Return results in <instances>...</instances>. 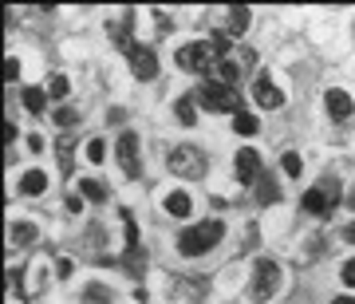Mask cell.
Masks as SVG:
<instances>
[{
	"label": "cell",
	"mask_w": 355,
	"mask_h": 304,
	"mask_svg": "<svg viewBox=\"0 0 355 304\" xmlns=\"http://www.w3.org/2000/svg\"><path fill=\"white\" fill-rule=\"evenodd\" d=\"M221 237H225V226H221L217 217H209V221H198L193 229H182L178 249H182L186 257H198V253H209Z\"/></svg>",
	"instance_id": "obj_1"
},
{
	"label": "cell",
	"mask_w": 355,
	"mask_h": 304,
	"mask_svg": "<svg viewBox=\"0 0 355 304\" xmlns=\"http://www.w3.org/2000/svg\"><path fill=\"white\" fill-rule=\"evenodd\" d=\"M198 103H202L205 111H214V115H221V111L241 115L245 111L241 99H237V91L229 87V83H217V79H205L202 87H198Z\"/></svg>",
	"instance_id": "obj_2"
},
{
	"label": "cell",
	"mask_w": 355,
	"mask_h": 304,
	"mask_svg": "<svg viewBox=\"0 0 355 304\" xmlns=\"http://www.w3.org/2000/svg\"><path fill=\"white\" fill-rule=\"evenodd\" d=\"M336 205H340V182L336 178H320L316 186L304 194V210L312 217H328Z\"/></svg>",
	"instance_id": "obj_3"
},
{
	"label": "cell",
	"mask_w": 355,
	"mask_h": 304,
	"mask_svg": "<svg viewBox=\"0 0 355 304\" xmlns=\"http://www.w3.org/2000/svg\"><path fill=\"white\" fill-rule=\"evenodd\" d=\"M166 166H170L178 178H202L205 174V154L198 151V146H190V142H182V146L170 151V162Z\"/></svg>",
	"instance_id": "obj_4"
},
{
	"label": "cell",
	"mask_w": 355,
	"mask_h": 304,
	"mask_svg": "<svg viewBox=\"0 0 355 304\" xmlns=\"http://www.w3.org/2000/svg\"><path fill=\"white\" fill-rule=\"evenodd\" d=\"M277 289H280V265L261 257L253 269V296L257 301H268V296H277Z\"/></svg>",
	"instance_id": "obj_5"
},
{
	"label": "cell",
	"mask_w": 355,
	"mask_h": 304,
	"mask_svg": "<svg viewBox=\"0 0 355 304\" xmlns=\"http://www.w3.org/2000/svg\"><path fill=\"white\" fill-rule=\"evenodd\" d=\"M233 174H237V182H245V186H257V178L265 174V170H261V154H257L253 146H241L237 158H233Z\"/></svg>",
	"instance_id": "obj_6"
},
{
	"label": "cell",
	"mask_w": 355,
	"mask_h": 304,
	"mask_svg": "<svg viewBox=\"0 0 355 304\" xmlns=\"http://www.w3.org/2000/svg\"><path fill=\"white\" fill-rule=\"evenodd\" d=\"M127 64H130V71H135V79H142V83H150V79L158 76V56H154L150 48H142V44H135V48L127 51Z\"/></svg>",
	"instance_id": "obj_7"
},
{
	"label": "cell",
	"mask_w": 355,
	"mask_h": 304,
	"mask_svg": "<svg viewBox=\"0 0 355 304\" xmlns=\"http://www.w3.org/2000/svg\"><path fill=\"white\" fill-rule=\"evenodd\" d=\"M253 99L261 103L265 111H277V107H284V91H280L277 83H272V79L261 71V76L253 79Z\"/></svg>",
	"instance_id": "obj_8"
},
{
	"label": "cell",
	"mask_w": 355,
	"mask_h": 304,
	"mask_svg": "<svg viewBox=\"0 0 355 304\" xmlns=\"http://www.w3.org/2000/svg\"><path fill=\"white\" fill-rule=\"evenodd\" d=\"M119 162L130 178H139V135L135 130H123L119 135Z\"/></svg>",
	"instance_id": "obj_9"
},
{
	"label": "cell",
	"mask_w": 355,
	"mask_h": 304,
	"mask_svg": "<svg viewBox=\"0 0 355 304\" xmlns=\"http://www.w3.org/2000/svg\"><path fill=\"white\" fill-rule=\"evenodd\" d=\"M324 103H328V115L336 119V123L352 119V111H355V99L347 95V91H340V87H331L328 95H324Z\"/></svg>",
	"instance_id": "obj_10"
},
{
	"label": "cell",
	"mask_w": 355,
	"mask_h": 304,
	"mask_svg": "<svg viewBox=\"0 0 355 304\" xmlns=\"http://www.w3.org/2000/svg\"><path fill=\"white\" fill-rule=\"evenodd\" d=\"M190 210H193V202H190V194L186 190H170L166 194V214L170 217H190Z\"/></svg>",
	"instance_id": "obj_11"
},
{
	"label": "cell",
	"mask_w": 355,
	"mask_h": 304,
	"mask_svg": "<svg viewBox=\"0 0 355 304\" xmlns=\"http://www.w3.org/2000/svg\"><path fill=\"white\" fill-rule=\"evenodd\" d=\"M44 190H48V174H44V170H28V174L20 178V194H28V198H40Z\"/></svg>",
	"instance_id": "obj_12"
},
{
	"label": "cell",
	"mask_w": 355,
	"mask_h": 304,
	"mask_svg": "<svg viewBox=\"0 0 355 304\" xmlns=\"http://www.w3.org/2000/svg\"><path fill=\"white\" fill-rule=\"evenodd\" d=\"M257 202H261V205L280 202V190H277V182H272V174H261V178H257Z\"/></svg>",
	"instance_id": "obj_13"
},
{
	"label": "cell",
	"mask_w": 355,
	"mask_h": 304,
	"mask_svg": "<svg viewBox=\"0 0 355 304\" xmlns=\"http://www.w3.org/2000/svg\"><path fill=\"white\" fill-rule=\"evenodd\" d=\"M123 265H127V273L142 277V269H146V253H142L139 245H127V253H123Z\"/></svg>",
	"instance_id": "obj_14"
},
{
	"label": "cell",
	"mask_w": 355,
	"mask_h": 304,
	"mask_svg": "<svg viewBox=\"0 0 355 304\" xmlns=\"http://www.w3.org/2000/svg\"><path fill=\"white\" fill-rule=\"evenodd\" d=\"M245 28H249V8H245V4L229 8V36H241Z\"/></svg>",
	"instance_id": "obj_15"
},
{
	"label": "cell",
	"mask_w": 355,
	"mask_h": 304,
	"mask_svg": "<svg viewBox=\"0 0 355 304\" xmlns=\"http://www.w3.org/2000/svg\"><path fill=\"white\" fill-rule=\"evenodd\" d=\"M79 194L91 198V202H103V198H107V182H99V178H83V182H79Z\"/></svg>",
	"instance_id": "obj_16"
},
{
	"label": "cell",
	"mask_w": 355,
	"mask_h": 304,
	"mask_svg": "<svg viewBox=\"0 0 355 304\" xmlns=\"http://www.w3.org/2000/svg\"><path fill=\"white\" fill-rule=\"evenodd\" d=\"M174 115H178V123H186V127H193V99L190 95H178V103H174Z\"/></svg>",
	"instance_id": "obj_17"
},
{
	"label": "cell",
	"mask_w": 355,
	"mask_h": 304,
	"mask_svg": "<svg viewBox=\"0 0 355 304\" xmlns=\"http://www.w3.org/2000/svg\"><path fill=\"white\" fill-rule=\"evenodd\" d=\"M24 107L28 111H44V103H48V91H40V87H24Z\"/></svg>",
	"instance_id": "obj_18"
},
{
	"label": "cell",
	"mask_w": 355,
	"mask_h": 304,
	"mask_svg": "<svg viewBox=\"0 0 355 304\" xmlns=\"http://www.w3.org/2000/svg\"><path fill=\"white\" fill-rule=\"evenodd\" d=\"M71 154H76V135H60V166L71 170Z\"/></svg>",
	"instance_id": "obj_19"
},
{
	"label": "cell",
	"mask_w": 355,
	"mask_h": 304,
	"mask_svg": "<svg viewBox=\"0 0 355 304\" xmlns=\"http://www.w3.org/2000/svg\"><path fill=\"white\" fill-rule=\"evenodd\" d=\"M36 241V229L28 226V221H16L12 226V245H32Z\"/></svg>",
	"instance_id": "obj_20"
},
{
	"label": "cell",
	"mask_w": 355,
	"mask_h": 304,
	"mask_svg": "<svg viewBox=\"0 0 355 304\" xmlns=\"http://www.w3.org/2000/svg\"><path fill=\"white\" fill-rule=\"evenodd\" d=\"M233 130H237V135H257V119L249 111L233 115Z\"/></svg>",
	"instance_id": "obj_21"
},
{
	"label": "cell",
	"mask_w": 355,
	"mask_h": 304,
	"mask_svg": "<svg viewBox=\"0 0 355 304\" xmlns=\"http://www.w3.org/2000/svg\"><path fill=\"white\" fill-rule=\"evenodd\" d=\"M280 166H284V174H288V178H300V170H304V162H300V154H296V151L284 154V158H280Z\"/></svg>",
	"instance_id": "obj_22"
},
{
	"label": "cell",
	"mask_w": 355,
	"mask_h": 304,
	"mask_svg": "<svg viewBox=\"0 0 355 304\" xmlns=\"http://www.w3.org/2000/svg\"><path fill=\"white\" fill-rule=\"evenodd\" d=\"M48 95H55V99H64V95H67V79H64V76H51Z\"/></svg>",
	"instance_id": "obj_23"
},
{
	"label": "cell",
	"mask_w": 355,
	"mask_h": 304,
	"mask_svg": "<svg viewBox=\"0 0 355 304\" xmlns=\"http://www.w3.org/2000/svg\"><path fill=\"white\" fill-rule=\"evenodd\" d=\"M87 158H91V162H103V158H107V142L95 139V142L87 146Z\"/></svg>",
	"instance_id": "obj_24"
},
{
	"label": "cell",
	"mask_w": 355,
	"mask_h": 304,
	"mask_svg": "<svg viewBox=\"0 0 355 304\" xmlns=\"http://www.w3.org/2000/svg\"><path fill=\"white\" fill-rule=\"evenodd\" d=\"M87 304H107V289H99V285H87V296H83Z\"/></svg>",
	"instance_id": "obj_25"
},
{
	"label": "cell",
	"mask_w": 355,
	"mask_h": 304,
	"mask_svg": "<svg viewBox=\"0 0 355 304\" xmlns=\"http://www.w3.org/2000/svg\"><path fill=\"white\" fill-rule=\"evenodd\" d=\"M4 79H20V60H4Z\"/></svg>",
	"instance_id": "obj_26"
},
{
	"label": "cell",
	"mask_w": 355,
	"mask_h": 304,
	"mask_svg": "<svg viewBox=\"0 0 355 304\" xmlns=\"http://www.w3.org/2000/svg\"><path fill=\"white\" fill-rule=\"evenodd\" d=\"M55 123H60V127L76 123V111H71V107H60V111H55Z\"/></svg>",
	"instance_id": "obj_27"
},
{
	"label": "cell",
	"mask_w": 355,
	"mask_h": 304,
	"mask_svg": "<svg viewBox=\"0 0 355 304\" xmlns=\"http://www.w3.org/2000/svg\"><path fill=\"white\" fill-rule=\"evenodd\" d=\"M83 210V194H67V214H79Z\"/></svg>",
	"instance_id": "obj_28"
},
{
	"label": "cell",
	"mask_w": 355,
	"mask_h": 304,
	"mask_svg": "<svg viewBox=\"0 0 355 304\" xmlns=\"http://www.w3.org/2000/svg\"><path fill=\"white\" fill-rule=\"evenodd\" d=\"M343 285H347V289H355V261H347V265H343Z\"/></svg>",
	"instance_id": "obj_29"
},
{
	"label": "cell",
	"mask_w": 355,
	"mask_h": 304,
	"mask_svg": "<svg viewBox=\"0 0 355 304\" xmlns=\"http://www.w3.org/2000/svg\"><path fill=\"white\" fill-rule=\"evenodd\" d=\"M154 24L162 28V32H170V28H174V20H170V16H162V12H158V16H154Z\"/></svg>",
	"instance_id": "obj_30"
},
{
	"label": "cell",
	"mask_w": 355,
	"mask_h": 304,
	"mask_svg": "<svg viewBox=\"0 0 355 304\" xmlns=\"http://www.w3.org/2000/svg\"><path fill=\"white\" fill-rule=\"evenodd\" d=\"M343 237H347V241H352V245H355V221H352V226H347V229H343Z\"/></svg>",
	"instance_id": "obj_31"
},
{
	"label": "cell",
	"mask_w": 355,
	"mask_h": 304,
	"mask_svg": "<svg viewBox=\"0 0 355 304\" xmlns=\"http://www.w3.org/2000/svg\"><path fill=\"white\" fill-rule=\"evenodd\" d=\"M343 202H347V205H352V210H355V186H352V194H347V198H343Z\"/></svg>",
	"instance_id": "obj_32"
},
{
	"label": "cell",
	"mask_w": 355,
	"mask_h": 304,
	"mask_svg": "<svg viewBox=\"0 0 355 304\" xmlns=\"http://www.w3.org/2000/svg\"><path fill=\"white\" fill-rule=\"evenodd\" d=\"M331 304H355V301H352V296H336Z\"/></svg>",
	"instance_id": "obj_33"
}]
</instances>
